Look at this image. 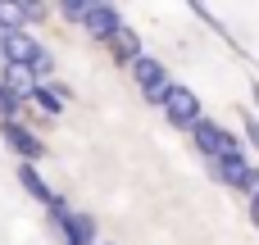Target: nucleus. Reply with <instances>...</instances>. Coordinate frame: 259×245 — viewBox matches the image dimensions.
<instances>
[{"mask_svg": "<svg viewBox=\"0 0 259 245\" xmlns=\"http://www.w3.org/2000/svg\"><path fill=\"white\" fill-rule=\"evenodd\" d=\"M118 27H123V23H118V9H114V5H91V9H87V32H91L96 41H114Z\"/></svg>", "mask_w": 259, "mask_h": 245, "instance_id": "39448f33", "label": "nucleus"}, {"mask_svg": "<svg viewBox=\"0 0 259 245\" xmlns=\"http://www.w3.org/2000/svg\"><path fill=\"white\" fill-rule=\"evenodd\" d=\"M55 227L64 232V245H96V223L87 214H59Z\"/></svg>", "mask_w": 259, "mask_h": 245, "instance_id": "20e7f679", "label": "nucleus"}, {"mask_svg": "<svg viewBox=\"0 0 259 245\" xmlns=\"http://www.w3.org/2000/svg\"><path fill=\"white\" fill-rule=\"evenodd\" d=\"M109 45H114V59H118V64H137V59H146V55H141V36H137L132 27H118Z\"/></svg>", "mask_w": 259, "mask_h": 245, "instance_id": "9d476101", "label": "nucleus"}, {"mask_svg": "<svg viewBox=\"0 0 259 245\" xmlns=\"http://www.w3.org/2000/svg\"><path fill=\"white\" fill-rule=\"evenodd\" d=\"M64 95H68L64 86H36V95H32V105H41L46 114H59V109H64Z\"/></svg>", "mask_w": 259, "mask_h": 245, "instance_id": "f8f14e48", "label": "nucleus"}, {"mask_svg": "<svg viewBox=\"0 0 259 245\" xmlns=\"http://www.w3.org/2000/svg\"><path fill=\"white\" fill-rule=\"evenodd\" d=\"M214 173H219V182H228V186H241V191H250V182H255V168H250L241 155H232V159H219V164H214Z\"/></svg>", "mask_w": 259, "mask_h": 245, "instance_id": "0eeeda50", "label": "nucleus"}, {"mask_svg": "<svg viewBox=\"0 0 259 245\" xmlns=\"http://www.w3.org/2000/svg\"><path fill=\"white\" fill-rule=\"evenodd\" d=\"M23 23H27V9L0 0V27H5V32H23Z\"/></svg>", "mask_w": 259, "mask_h": 245, "instance_id": "ddd939ff", "label": "nucleus"}, {"mask_svg": "<svg viewBox=\"0 0 259 245\" xmlns=\"http://www.w3.org/2000/svg\"><path fill=\"white\" fill-rule=\"evenodd\" d=\"M191 136H196V150H200L205 159H214V164H219V159L241 155V141H237L232 132H223L219 123H205V118H200V123L191 127Z\"/></svg>", "mask_w": 259, "mask_h": 245, "instance_id": "f257e3e1", "label": "nucleus"}, {"mask_svg": "<svg viewBox=\"0 0 259 245\" xmlns=\"http://www.w3.org/2000/svg\"><path fill=\"white\" fill-rule=\"evenodd\" d=\"M87 9H91L87 0H64V5H59V14H64L68 23H87Z\"/></svg>", "mask_w": 259, "mask_h": 245, "instance_id": "4468645a", "label": "nucleus"}, {"mask_svg": "<svg viewBox=\"0 0 259 245\" xmlns=\"http://www.w3.org/2000/svg\"><path fill=\"white\" fill-rule=\"evenodd\" d=\"M36 50H41V45H36V36H32V32H9V36L0 41V55H5L9 64H23V68L36 59Z\"/></svg>", "mask_w": 259, "mask_h": 245, "instance_id": "423d86ee", "label": "nucleus"}, {"mask_svg": "<svg viewBox=\"0 0 259 245\" xmlns=\"http://www.w3.org/2000/svg\"><path fill=\"white\" fill-rule=\"evenodd\" d=\"M14 109H18V95H9L0 82V123H14Z\"/></svg>", "mask_w": 259, "mask_h": 245, "instance_id": "dca6fc26", "label": "nucleus"}, {"mask_svg": "<svg viewBox=\"0 0 259 245\" xmlns=\"http://www.w3.org/2000/svg\"><path fill=\"white\" fill-rule=\"evenodd\" d=\"M246 136H250V141H255V145H259V123H255V118L246 123Z\"/></svg>", "mask_w": 259, "mask_h": 245, "instance_id": "a211bd4d", "label": "nucleus"}, {"mask_svg": "<svg viewBox=\"0 0 259 245\" xmlns=\"http://www.w3.org/2000/svg\"><path fill=\"white\" fill-rule=\"evenodd\" d=\"M36 86H41V82L32 77V68H23V64H9V68H5V91H9V95L32 100V95H36Z\"/></svg>", "mask_w": 259, "mask_h": 245, "instance_id": "6e6552de", "label": "nucleus"}, {"mask_svg": "<svg viewBox=\"0 0 259 245\" xmlns=\"http://www.w3.org/2000/svg\"><path fill=\"white\" fill-rule=\"evenodd\" d=\"M164 114H168V123H173V127H196V123H200V100H196V91L173 86V95H168Z\"/></svg>", "mask_w": 259, "mask_h": 245, "instance_id": "f03ea898", "label": "nucleus"}, {"mask_svg": "<svg viewBox=\"0 0 259 245\" xmlns=\"http://www.w3.org/2000/svg\"><path fill=\"white\" fill-rule=\"evenodd\" d=\"M27 68H32V77H36V82H41V77H50V73H55V59H50V55H46V50H36V59H32V64H27Z\"/></svg>", "mask_w": 259, "mask_h": 245, "instance_id": "2eb2a0df", "label": "nucleus"}, {"mask_svg": "<svg viewBox=\"0 0 259 245\" xmlns=\"http://www.w3.org/2000/svg\"><path fill=\"white\" fill-rule=\"evenodd\" d=\"M18 182H23V191H27L32 200H41V205L50 209V218L68 214V205H64V200H59V195H55V191H50V186L36 177V164H23V168H18Z\"/></svg>", "mask_w": 259, "mask_h": 245, "instance_id": "7ed1b4c3", "label": "nucleus"}, {"mask_svg": "<svg viewBox=\"0 0 259 245\" xmlns=\"http://www.w3.org/2000/svg\"><path fill=\"white\" fill-rule=\"evenodd\" d=\"M132 73H137V82H141V91H146V95H150V91H159V86L168 82L164 64H159V59H150V55H146V59H137V64H132Z\"/></svg>", "mask_w": 259, "mask_h": 245, "instance_id": "9b49d317", "label": "nucleus"}, {"mask_svg": "<svg viewBox=\"0 0 259 245\" xmlns=\"http://www.w3.org/2000/svg\"><path fill=\"white\" fill-rule=\"evenodd\" d=\"M27 9V23H36V18H46V5H23Z\"/></svg>", "mask_w": 259, "mask_h": 245, "instance_id": "f3484780", "label": "nucleus"}, {"mask_svg": "<svg viewBox=\"0 0 259 245\" xmlns=\"http://www.w3.org/2000/svg\"><path fill=\"white\" fill-rule=\"evenodd\" d=\"M0 136H5V141H9V145H14V150H18V155H23L27 164H32L36 155H41V141H36V136H32L27 127H18V123H0Z\"/></svg>", "mask_w": 259, "mask_h": 245, "instance_id": "1a4fd4ad", "label": "nucleus"}]
</instances>
